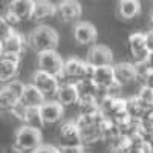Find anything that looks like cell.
<instances>
[{
  "label": "cell",
  "instance_id": "6da1fadb",
  "mask_svg": "<svg viewBox=\"0 0 153 153\" xmlns=\"http://www.w3.org/2000/svg\"><path fill=\"white\" fill-rule=\"evenodd\" d=\"M28 45L35 52H45V51H52L58 46V34L54 28L40 25L37 26L28 37Z\"/></svg>",
  "mask_w": 153,
  "mask_h": 153
},
{
  "label": "cell",
  "instance_id": "7a4b0ae2",
  "mask_svg": "<svg viewBox=\"0 0 153 153\" xmlns=\"http://www.w3.org/2000/svg\"><path fill=\"white\" fill-rule=\"evenodd\" d=\"M42 141H43V135L40 129L25 124L16 132L12 146H16L22 153H32L35 149H38L43 144Z\"/></svg>",
  "mask_w": 153,
  "mask_h": 153
},
{
  "label": "cell",
  "instance_id": "3957f363",
  "mask_svg": "<svg viewBox=\"0 0 153 153\" xmlns=\"http://www.w3.org/2000/svg\"><path fill=\"white\" fill-rule=\"evenodd\" d=\"M92 74L94 66L89 65L87 61H83L80 58H69L65 61L61 78H66L69 83H76L83 78H92Z\"/></svg>",
  "mask_w": 153,
  "mask_h": 153
},
{
  "label": "cell",
  "instance_id": "277c9868",
  "mask_svg": "<svg viewBox=\"0 0 153 153\" xmlns=\"http://www.w3.org/2000/svg\"><path fill=\"white\" fill-rule=\"evenodd\" d=\"M37 66H38V69H40V71L48 72V74H51V75H55V76H58V78H61L65 61H63L61 55L57 52V51L52 49V51L38 52Z\"/></svg>",
  "mask_w": 153,
  "mask_h": 153
},
{
  "label": "cell",
  "instance_id": "5b68a950",
  "mask_svg": "<svg viewBox=\"0 0 153 153\" xmlns=\"http://www.w3.org/2000/svg\"><path fill=\"white\" fill-rule=\"evenodd\" d=\"M35 87H38L43 92V95L48 98H55V94L60 87V78L55 75H51L48 72H43L40 69H37L32 75V81Z\"/></svg>",
  "mask_w": 153,
  "mask_h": 153
},
{
  "label": "cell",
  "instance_id": "8992f818",
  "mask_svg": "<svg viewBox=\"0 0 153 153\" xmlns=\"http://www.w3.org/2000/svg\"><path fill=\"white\" fill-rule=\"evenodd\" d=\"M40 117L45 126L57 124L65 117V107L57 100H46L40 106Z\"/></svg>",
  "mask_w": 153,
  "mask_h": 153
},
{
  "label": "cell",
  "instance_id": "52a82bcc",
  "mask_svg": "<svg viewBox=\"0 0 153 153\" xmlns=\"http://www.w3.org/2000/svg\"><path fill=\"white\" fill-rule=\"evenodd\" d=\"M127 46H129V52H130V57L133 58V63L146 61L150 51L147 49V45H146L144 32H133L129 37V40H127Z\"/></svg>",
  "mask_w": 153,
  "mask_h": 153
},
{
  "label": "cell",
  "instance_id": "ba28073f",
  "mask_svg": "<svg viewBox=\"0 0 153 153\" xmlns=\"http://www.w3.org/2000/svg\"><path fill=\"white\" fill-rule=\"evenodd\" d=\"M86 61L94 68L98 66H112L113 65V52L104 45H94L87 52Z\"/></svg>",
  "mask_w": 153,
  "mask_h": 153
},
{
  "label": "cell",
  "instance_id": "9c48e42d",
  "mask_svg": "<svg viewBox=\"0 0 153 153\" xmlns=\"http://www.w3.org/2000/svg\"><path fill=\"white\" fill-rule=\"evenodd\" d=\"M58 143L61 146H78L81 144L80 129L76 126L75 120L66 121L58 127Z\"/></svg>",
  "mask_w": 153,
  "mask_h": 153
},
{
  "label": "cell",
  "instance_id": "30bf717a",
  "mask_svg": "<svg viewBox=\"0 0 153 153\" xmlns=\"http://www.w3.org/2000/svg\"><path fill=\"white\" fill-rule=\"evenodd\" d=\"M74 38L80 46H91L97 42L98 31L92 23L80 22L74 26Z\"/></svg>",
  "mask_w": 153,
  "mask_h": 153
},
{
  "label": "cell",
  "instance_id": "8fae6325",
  "mask_svg": "<svg viewBox=\"0 0 153 153\" xmlns=\"http://www.w3.org/2000/svg\"><path fill=\"white\" fill-rule=\"evenodd\" d=\"M113 71H115V80L118 83H121L123 86L130 84L139 78L136 65L135 63H130V61L117 63V65H113Z\"/></svg>",
  "mask_w": 153,
  "mask_h": 153
},
{
  "label": "cell",
  "instance_id": "7c38bea8",
  "mask_svg": "<svg viewBox=\"0 0 153 153\" xmlns=\"http://www.w3.org/2000/svg\"><path fill=\"white\" fill-rule=\"evenodd\" d=\"M78 91H76V84L75 83H60V87L55 94V100L63 106V107H72V106H76L78 103Z\"/></svg>",
  "mask_w": 153,
  "mask_h": 153
},
{
  "label": "cell",
  "instance_id": "4fadbf2b",
  "mask_svg": "<svg viewBox=\"0 0 153 153\" xmlns=\"http://www.w3.org/2000/svg\"><path fill=\"white\" fill-rule=\"evenodd\" d=\"M81 5L78 0H61L57 5V14L61 20L65 22H74L81 17Z\"/></svg>",
  "mask_w": 153,
  "mask_h": 153
},
{
  "label": "cell",
  "instance_id": "5bb4252c",
  "mask_svg": "<svg viewBox=\"0 0 153 153\" xmlns=\"http://www.w3.org/2000/svg\"><path fill=\"white\" fill-rule=\"evenodd\" d=\"M46 101V97L38 87H35L32 83L31 84H25L23 94L20 97V103L25 104L26 107H40Z\"/></svg>",
  "mask_w": 153,
  "mask_h": 153
},
{
  "label": "cell",
  "instance_id": "9a60e30c",
  "mask_svg": "<svg viewBox=\"0 0 153 153\" xmlns=\"http://www.w3.org/2000/svg\"><path fill=\"white\" fill-rule=\"evenodd\" d=\"M2 45H3V52L22 55V52L25 51V48H26V40H25V37L20 32L12 31L2 42Z\"/></svg>",
  "mask_w": 153,
  "mask_h": 153
},
{
  "label": "cell",
  "instance_id": "2e32d148",
  "mask_svg": "<svg viewBox=\"0 0 153 153\" xmlns=\"http://www.w3.org/2000/svg\"><path fill=\"white\" fill-rule=\"evenodd\" d=\"M55 14H57V5H54L49 0H35L31 20L42 22V20H46L49 17L55 16Z\"/></svg>",
  "mask_w": 153,
  "mask_h": 153
},
{
  "label": "cell",
  "instance_id": "e0dca14e",
  "mask_svg": "<svg viewBox=\"0 0 153 153\" xmlns=\"http://www.w3.org/2000/svg\"><path fill=\"white\" fill-rule=\"evenodd\" d=\"M92 80L98 84V87L106 89L107 86H110L115 81V71H113V65L112 66H98L94 68V74H92Z\"/></svg>",
  "mask_w": 153,
  "mask_h": 153
},
{
  "label": "cell",
  "instance_id": "ac0fdd59",
  "mask_svg": "<svg viewBox=\"0 0 153 153\" xmlns=\"http://www.w3.org/2000/svg\"><path fill=\"white\" fill-rule=\"evenodd\" d=\"M141 3L139 0H120L118 2V16L123 20H132L139 16Z\"/></svg>",
  "mask_w": 153,
  "mask_h": 153
},
{
  "label": "cell",
  "instance_id": "d6986e66",
  "mask_svg": "<svg viewBox=\"0 0 153 153\" xmlns=\"http://www.w3.org/2000/svg\"><path fill=\"white\" fill-rule=\"evenodd\" d=\"M76 115H97L101 112L100 100L95 97H83L78 98V103L75 106Z\"/></svg>",
  "mask_w": 153,
  "mask_h": 153
},
{
  "label": "cell",
  "instance_id": "ffe728a7",
  "mask_svg": "<svg viewBox=\"0 0 153 153\" xmlns=\"http://www.w3.org/2000/svg\"><path fill=\"white\" fill-rule=\"evenodd\" d=\"M75 84H76V91H78L80 98H83V97H95V98H100L101 97V92H103V89L98 87V84L92 78H83L80 81H76Z\"/></svg>",
  "mask_w": 153,
  "mask_h": 153
},
{
  "label": "cell",
  "instance_id": "44dd1931",
  "mask_svg": "<svg viewBox=\"0 0 153 153\" xmlns=\"http://www.w3.org/2000/svg\"><path fill=\"white\" fill-rule=\"evenodd\" d=\"M35 0H16L11 6H8L20 20H28L32 17Z\"/></svg>",
  "mask_w": 153,
  "mask_h": 153
},
{
  "label": "cell",
  "instance_id": "7402d4cb",
  "mask_svg": "<svg viewBox=\"0 0 153 153\" xmlns=\"http://www.w3.org/2000/svg\"><path fill=\"white\" fill-rule=\"evenodd\" d=\"M19 66H20V63H16L12 60L2 57V60H0V83L6 84L8 81L14 80L19 72Z\"/></svg>",
  "mask_w": 153,
  "mask_h": 153
},
{
  "label": "cell",
  "instance_id": "603a6c76",
  "mask_svg": "<svg viewBox=\"0 0 153 153\" xmlns=\"http://www.w3.org/2000/svg\"><path fill=\"white\" fill-rule=\"evenodd\" d=\"M149 109L138 100V97H132V98H127V113L129 117L136 120V121H141L144 118V115Z\"/></svg>",
  "mask_w": 153,
  "mask_h": 153
},
{
  "label": "cell",
  "instance_id": "cb8c5ba5",
  "mask_svg": "<svg viewBox=\"0 0 153 153\" xmlns=\"http://www.w3.org/2000/svg\"><path fill=\"white\" fill-rule=\"evenodd\" d=\"M19 101H20V98L12 91H9L6 86H3L0 89V110L11 112V109L14 107Z\"/></svg>",
  "mask_w": 153,
  "mask_h": 153
},
{
  "label": "cell",
  "instance_id": "d4e9b609",
  "mask_svg": "<svg viewBox=\"0 0 153 153\" xmlns=\"http://www.w3.org/2000/svg\"><path fill=\"white\" fill-rule=\"evenodd\" d=\"M23 123L28 124V126L38 127V129H40L42 126H45L43 121H42V117H40V107H26Z\"/></svg>",
  "mask_w": 153,
  "mask_h": 153
},
{
  "label": "cell",
  "instance_id": "484cf974",
  "mask_svg": "<svg viewBox=\"0 0 153 153\" xmlns=\"http://www.w3.org/2000/svg\"><path fill=\"white\" fill-rule=\"evenodd\" d=\"M136 135L141 138V139H144V141H147V143L153 141V124L141 120V121H139V124H138Z\"/></svg>",
  "mask_w": 153,
  "mask_h": 153
},
{
  "label": "cell",
  "instance_id": "4316f807",
  "mask_svg": "<svg viewBox=\"0 0 153 153\" xmlns=\"http://www.w3.org/2000/svg\"><path fill=\"white\" fill-rule=\"evenodd\" d=\"M136 97H138V100L141 101V103H143L147 109H152V107H153V89H150V87H147V86L143 84L141 89L138 91Z\"/></svg>",
  "mask_w": 153,
  "mask_h": 153
},
{
  "label": "cell",
  "instance_id": "83f0119b",
  "mask_svg": "<svg viewBox=\"0 0 153 153\" xmlns=\"http://www.w3.org/2000/svg\"><path fill=\"white\" fill-rule=\"evenodd\" d=\"M121 91H123V84L118 83L117 80H115L110 86H107L106 89H103V94L107 95V97H113V98H117V97H121Z\"/></svg>",
  "mask_w": 153,
  "mask_h": 153
},
{
  "label": "cell",
  "instance_id": "f1b7e54d",
  "mask_svg": "<svg viewBox=\"0 0 153 153\" xmlns=\"http://www.w3.org/2000/svg\"><path fill=\"white\" fill-rule=\"evenodd\" d=\"M12 31L14 29H12V26L6 22V19L3 16H0V42H3Z\"/></svg>",
  "mask_w": 153,
  "mask_h": 153
},
{
  "label": "cell",
  "instance_id": "f546056e",
  "mask_svg": "<svg viewBox=\"0 0 153 153\" xmlns=\"http://www.w3.org/2000/svg\"><path fill=\"white\" fill-rule=\"evenodd\" d=\"M60 153H86L84 146L78 144V146H61L60 147Z\"/></svg>",
  "mask_w": 153,
  "mask_h": 153
},
{
  "label": "cell",
  "instance_id": "4dcf8cb0",
  "mask_svg": "<svg viewBox=\"0 0 153 153\" xmlns=\"http://www.w3.org/2000/svg\"><path fill=\"white\" fill-rule=\"evenodd\" d=\"M32 153H60V147H55V146H46V144H42L38 149H35Z\"/></svg>",
  "mask_w": 153,
  "mask_h": 153
},
{
  "label": "cell",
  "instance_id": "1f68e13d",
  "mask_svg": "<svg viewBox=\"0 0 153 153\" xmlns=\"http://www.w3.org/2000/svg\"><path fill=\"white\" fill-rule=\"evenodd\" d=\"M3 17L6 19V22H8V23L11 25L12 28H14L17 23H20V22H22V20H20V19H19V17H17V16H16L14 12H12V11L9 9V8L6 9V12H5V16H3Z\"/></svg>",
  "mask_w": 153,
  "mask_h": 153
},
{
  "label": "cell",
  "instance_id": "d6a6232c",
  "mask_svg": "<svg viewBox=\"0 0 153 153\" xmlns=\"http://www.w3.org/2000/svg\"><path fill=\"white\" fill-rule=\"evenodd\" d=\"M143 81V84L144 86H147V87H150V89H153V69H149L141 78H139Z\"/></svg>",
  "mask_w": 153,
  "mask_h": 153
},
{
  "label": "cell",
  "instance_id": "836d02e7",
  "mask_svg": "<svg viewBox=\"0 0 153 153\" xmlns=\"http://www.w3.org/2000/svg\"><path fill=\"white\" fill-rule=\"evenodd\" d=\"M144 35H146V45H147V49H149V51H153V29L144 32Z\"/></svg>",
  "mask_w": 153,
  "mask_h": 153
},
{
  "label": "cell",
  "instance_id": "e575fe53",
  "mask_svg": "<svg viewBox=\"0 0 153 153\" xmlns=\"http://www.w3.org/2000/svg\"><path fill=\"white\" fill-rule=\"evenodd\" d=\"M109 153H129V150H127L126 147H123V146L112 144L110 149H109Z\"/></svg>",
  "mask_w": 153,
  "mask_h": 153
},
{
  "label": "cell",
  "instance_id": "d590c367",
  "mask_svg": "<svg viewBox=\"0 0 153 153\" xmlns=\"http://www.w3.org/2000/svg\"><path fill=\"white\" fill-rule=\"evenodd\" d=\"M144 63L147 65L149 69H153V51H150V52H149V55H147V58H146Z\"/></svg>",
  "mask_w": 153,
  "mask_h": 153
},
{
  "label": "cell",
  "instance_id": "8d00e7d4",
  "mask_svg": "<svg viewBox=\"0 0 153 153\" xmlns=\"http://www.w3.org/2000/svg\"><path fill=\"white\" fill-rule=\"evenodd\" d=\"M6 153H22V152H20V150H19L16 146H11V147L6 150Z\"/></svg>",
  "mask_w": 153,
  "mask_h": 153
},
{
  "label": "cell",
  "instance_id": "74e56055",
  "mask_svg": "<svg viewBox=\"0 0 153 153\" xmlns=\"http://www.w3.org/2000/svg\"><path fill=\"white\" fill-rule=\"evenodd\" d=\"M2 2H3V3H5L6 6H11L12 3H14V2H16V0H2Z\"/></svg>",
  "mask_w": 153,
  "mask_h": 153
},
{
  "label": "cell",
  "instance_id": "f35d334b",
  "mask_svg": "<svg viewBox=\"0 0 153 153\" xmlns=\"http://www.w3.org/2000/svg\"><path fill=\"white\" fill-rule=\"evenodd\" d=\"M3 45H2V42H0V60H2V57H3Z\"/></svg>",
  "mask_w": 153,
  "mask_h": 153
},
{
  "label": "cell",
  "instance_id": "ab89813d",
  "mask_svg": "<svg viewBox=\"0 0 153 153\" xmlns=\"http://www.w3.org/2000/svg\"><path fill=\"white\" fill-rule=\"evenodd\" d=\"M150 23H152V26H153V11H152V14H150Z\"/></svg>",
  "mask_w": 153,
  "mask_h": 153
},
{
  "label": "cell",
  "instance_id": "60d3db41",
  "mask_svg": "<svg viewBox=\"0 0 153 153\" xmlns=\"http://www.w3.org/2000/svg\"><path fill=\"white\" fill-rule=\"evenodd\" d=\"M149 144H150V149H152V153H153V141H150Z\"/></svg>",
  "mask_w": 153,
  "mask_h": 153
}]
</instances>
